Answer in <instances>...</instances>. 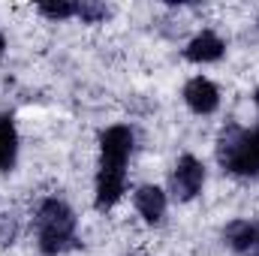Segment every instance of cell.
Masks as SVG:
<instances>
[{
	"mask_svg": "<svg viewBox=\"0 0 259 256\" xmlns=\"http://www.w3.org/2000/svg\"><path fill=\"white\" fill-rule=\"evenodd\" d=\"M133 154V130L109 127L100 133V172H97V196L94 208L109 211L121 202L127 190V160Z\"/></svg>",
	"mask_w": 259,
	"mask_h": 256,
	"instance_id": "obj_1",
	"label": "cell"
},
{
	"mask_svg": "<svg viewBox=\"0 0 259 256\" xmlns=\"http://www.w3.org/2000/svg\"><path fill=\"white\" fill-rule=\"evenodd\" d=\"M75 226L78 217L75 211L66 205L64 199L52 196L42 199L33 217V229H36V244L46 256H61L75 247Z\"/></svg>",
	"mask_w": 259,
	"mask_h": 256,
	"instance_id": "obj_2",
	"label": "cell"
},
{
	"mask_svg": "<svg viewBox=\"0 0 259 256\" xmlns=\"http://www.w3.org/2000/svg\"><path fill=\"white\" fill-rule=\"evenodd\" d=\"M217 160L229 175L259 181V127L244 130L238 124H226L217 139Z\"/></svg>",
	"mask_w": 259,
	"mask_h": 256,
	"instance_id": "obj_3",
	"label": "cell"
},
{
	"mask_svg": "<svg viewBox=\"0 0 259 256\" xmlns=\"http://www.w3.org/2000/svg\"><path fill=\"white\" fill-rule=\"evenodd\" d=\"M169 187H172V196H175L178 202L196 199V196L202 193V187H205V166L196 160L193 154H184V157L175 163L172 175H169Z\"/></svg>",
	"mask_w": 259,
	"mask_h": 256,
	"instance_id": "obj_4",
	"label": "cell"
},
{
	"mask_svg": "<svg viewBox=\"0 0 259 256\" xmlns=\"http://www.w3.org/2000/svg\"><path fill=\"white\" fill-rule=\"evenodd\" d=\"M184 103L193 109L196 115H211L220 106V91L214 88V81L196 75V78H190L184 84Z\"/></svg>",
	"mask_w": 259,
	"mask_h": 256,
	"instance_id": "obj_5",
	"label": "cell"
},
{
	"mask_svg": "<svg viewBox=\"0 0 259 256\" xmlns=\"http://www.w3.org/2000/svg\"><path fill=\"white\" fill-rule=\"evenodd\" d=\"M223 238L226 244L235 250V253H256L259 250V223L256 220H232L226 229H223Z\"/></svg>",
	"mask_w": 259,
	"mask_h": 256,
	"instance_id": "obj_6",
	"label": "cell"
},
{
	"mask_svg": "<svg viewBox=\"0 0 259 256\" xmlns=\"http://www.w3.org/2000/svg\"><path fill=\"white\" fill-rule=\"evenodd\" d=\"M223 52H226V42L214 30H202L199 36L190 39V46L184 49V58L193 61V64H214V61L223 58Z\"/></svg>",
	"mask_w": 259,
	"mask_h": 256,
	"instance_id": "obj_7",
	"label": "cell"
},
{
	"mask_svg": "<svg viewBox=\"0 0 259 256\" xmlns=\"http://www.w3.org/2000/svg\"><path fill=\"white\" fill-rule=\"evenodd\" d=\"M133 202H136V211L145 217V223H151V226L163 223V217H166V193L160 187H154V184L139 187L133 193Z\"/></svg>",
	"mask_w": 259,
	"mask_h": 256,
	"instance_id": "obj_8",
	"label": "cell"
},
{
	"mask_svg": "<svg viewBox=\"0 0 259 256\" xmlns=\"http://www.w3.org/2000/svg\"><path fill=\"white\" fill-rule=\"evenodd\" d=\"M18 157V133H15V121L12 115L0 118V172H9L15 166Z\"/></svg>",
	"mask_w": 259,
	"mask_h": 256,
	"instance_id": "obj_9",
	"label": "cell"
},
{
	"mask_svg": "<svg viewBox=\"0 0 259 256\" xmlns=\"http://www.w3.org/2000/svg\"><path fill=\"white\" fill-rule=\"evenodd\" d=\"M75 15H78L84 24H97V21H103V18L109 15V6L94 3V0H81V3H75Z\"/></svg>",
	"mask_w": 259,
	"mask_h": 256,
	"instance_id": "obj_10",
	"label": "cell"
},
{
	"mask_svg": "<svg viewBox=\"0 0 259 256\" xmlns=\"http://www.w3.org/2000/svg\"><path fill=\"white\" fill-rule=\"evenodd\" d=\"M36 9L46 18H55V21H64V18H72L75 15V3H39Z\"/></svg>",
	"mask_w": 259,
	"mask_h": 256,
	"instance_id": "obj_11",
	"label": "cell"
},
{
	"mask_svg": "<svg viewBox=\"0 0 259 256\" xmlns=\"http://www.w3.org/2000/svg\"><path fill=\"white\" fill-rule=\"evenodd\" d=\"M3 49H6V39H3V33H0V52H3Z\"/></svg>",
	"mask_w": 259,
	"mask_h": 256,
	"instance_id": "obj_12",
	"label": "cell"
},
{
	"mask_svg": "<svg viewBox=\"0 0 259 256\" xmlns=\"http://www.w3.org/2000/svg\"><path fill=\"white\" fill-rule=\"evenodd\" d=\"M253 103H256V109H259V88H256V94H253Z\"/></svg>",
	"mask_w": 259,
	"mask_h": 256,
	"instance_id": "obj_13",
	"label": "cell"
}]
</instances>
